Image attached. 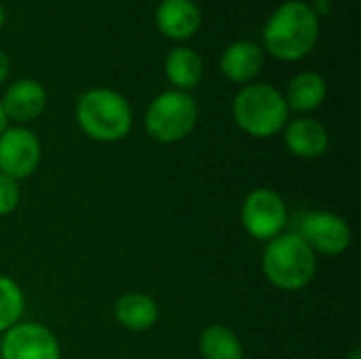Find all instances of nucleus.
Instances as JSON below:
<instances>
[{"mask_svg":"<svg viewBox=\"0 0 361 359\" xmlns=\"http://www.w3.org/2000/svg\"><path fill=\"white\" fill-rule=\"evenodd\" d=\"M319 38V19L311 4L288 0L277 6L264 23L262 44L279 61H298L307 57Z\"/></svg>","mask_w":361,"mask_h":359,"instance_id":"f257e3e1","label":"nucleus"},{"mask_svg":"<svg viewBox=\"0 0 361 359\" xmlns=\"http://www.w3.org/2000/svg\"><path fill=\"white\" fill-rule=\"evenodd\" d=\"M74 116L80 131L102 144L121 142L133 127V110L127 97L108 87L85 91L76 102Z\"/></svg>","mask_w":361,"mask_h":359,"instance_id":"f03ea898","label":"nucleus"},{"mask_svg":"<svg viewBox=\"0 0 361 359\" xmlns=\"http://www.w3.org/2000/svg\"><path fill=\"white\" fill-rule=\"evenodd\" d=\"M262 273L277 290L298 292L315 279L317 256L298 233H281L267 241Z\"/></svg>","mask_w":361,"mask_h":359,"instance_id":"7ed1b4c3","label":"nucleus"},{"mask_svg":"<svg viewBox=\"0 0 361 359\" xmlns=\"http://www.w3.org/2000/svg\"><path fill=\"white\" fill-rule=\"evenodd\" d=\"M237 127L252 138H273L290 121V108L281 91L269 83H250L233 99Z\"/></svg>","mask_w":361,"mask_h":359,"instance_id":"20e7f679","label":"nucleus"},{"mask_svg":"<svg viewBox=\"0 0 361 359\" xmlns=\"http://www.w3.org/2000/svg\"><path fill=\"white\" fill-rule=\"evenodd\" d=\"M199 121V108L190 93L169 89L159 93L146 108V133L159 144H176L188 138Z\"/></svg>","mask_w":361,"mask_h":359,"instance_id":"39448f33","label":"nucleus"},{"mask_svg":"<svg viewBox=\"0 0 361 359\" xmlns=\"http://www.w3.org/2000/svg\"><path fill=\"white\" fill-rule=\"evenodd\" d=\"M241 224L245 233L256 241H271L286 233L288 205L273 188L252 190L241 205Z\"/></svg>","mask_w":361,"mask_h":359,"instance_id":"423d86ee","label":"nucleus"},{"mask_svg":"<svg viewBox=\"0 0 361 359\" xmlns=\"http://www.w3.org/2000/svg\"><path fill=\"white\" fill-rule=\"evenodd\" d=\"M296 233L305 239V243L313 250L315 256H341L351 248L353 241L349 222L343 216L324 209L305 214Z\"/></svg>","mask_w":361,"mask_h":359,"instance_id":"0eeeda50","label":"nucleus"},{"mask_svg":"<svg viewBox=\"0 0 361 359\" xmlns=\"http://www.w3.org/2000/svg\"><path fill=\"white\" fill-rule=\"evenodd\" d=\"M42 148L38 135L23 127L13 125L0 133V171L13 180L30 178L40 165Z\"/></svg>","mask_w":361,"mask_h":359,"instance_id":"6e6552de","label":"nucleus"},{"mask_svg":"<svg viewBox=\"0 0 361 359\" xmlns=\"http://www.w3.org/2000/svg\"><path fill=\"white\" fill-rule=\"evenodd\" d=\"M0 359H61V347L47 326L19 322L2 334Z\"/></svg>","mask_w":361,"mask_h":359,"instance_id":"1a4fd4ad","label":"nucleus"},{"mask_svg":"<svg viewBox=\"0 0 361 359\" xmlns=\"http://www.w3.org/2000/svg\"><path fill=\"white\" fill-rule=\"evenodd\" d=\"M6 121L25 125L36 121L47 108V89L34 78L15 80L0 99Z\"/></svg>","mask_w":361,"mask_h":359,"instance_id":"9d476101","label":"nucleus"},{"mask_svg":"<svg viewBox=\"0 0 361 359\" xmlns=\"http://www.w3.org/2000/svg\"><path fill=\"white\" fill-rule=\"evenodd\" d=\"M283 142L290 154L313 161L326 154L330 146V133L326 125L313 116H298L294 121H288L283 127Z\"/></svg>","mask_w":361,"mask_h":359,"instance_id":"9b49d317","label":"nucleus"},{"mask_svg":"<svg viewBox=\"0 0 361 359\" xmlns=\"http://www.w3.org/2000/svg\"><path fill=\"white\" fill-rule=\"evenodd\" d=\"M159 32L171 40H186L201 28V11L192 0H161L154 13Z\"/></svg>","mask_w":361,"mask_h":359,"instance_id":"f8f14e48","label":"nucleus"},{"mask_svg":"<svg viewBox=\"0 0 361 359\" xmlns=\"http://www.w3.org/2000/svg\"><path fill=\"white\" fill-rule=\"evenodd\" d=\"M264 66V51L252 40H235L220 57V72L237 85H250Z\"/></svg>","mask_w":361,"mask_h":359,"instance_id":"ddd939ff","label":"nucleus"},{"mask_svg":"<svg viewBox=\"0 0 361 359\" xmlns=\"http://www.w3.org/2000/svg\"><path fill=\"white\" fill-rule=\"evenodd\" d=\"M159 303L144 292H127L114 303V320L129 332H146L159 322Z\"/></svg>","mask_w":361,"mask_h":359,"instance_id":"4468645a","label":"nucleus"},{"mask_svg":"<svg viewBox=\"0 0 361 359\" xmlns=\"http://www.w3.org/2000/svg\"><path fill=\"white\" fill-rule=\"evenodd\" d=\"M326 95H328L326 78L319 72H311V70L294 76L288 85V91L283 93L290 112H298L302 116L317 110L326 102Z\"/></svg>","mask_w":361,"mask_h":359,"instance_id":"2eb2a0df","label":"nucleus"},{"mask_svg":"<svg viewBox=\"0 0 361 359\" xmlns=\"http://www.w3.org/2000/svg\"><path fill=\"white\" fill-rule=\"evenodd\" d=\"M203 59L188 47H176L165 57V76L178 91L195 89L203 78Z\"/></svg>","mask_w":361,"mask_h":359,"instance_id":"dca6fc26","label":"nucleus"},{"mask_svg":"<svg viewBox=\"0 0 361 359\" xmlns=\"http://www.w3.org/2000/svg\"><path fill=\"white\" fill-rule=\"evenodd\" d=\"M199 353L203 359H243V345L231 328L212 324L199 334Z\"/></svg>","mask_w":361,"mask_h":359,"instance_id":"f3484780","label":"nucleus"},{"mask_svg":"<svg viewBox=\"0 0 361 359\" xmlns=\"http://www.w3.org/2000/svg\"><path fill=\"white\" fill-rule=\"evenodd\" d=\"M25 298L19 284L6 275H0V334L17 326L23 317Z\"/></svg>","mask_w":361,"mask_h":359,"instance_id":"a211bd4d","label":"nucleus"},{"mask_svg":"<svg viewBox=\"0 0 361 359\" xmlns=\"http://www.w3.org/2000/svg\"><path fill=\"white\" fill-rule=\"evenodd\" d=\"M21 188L19 182L0 171V216H8L19 207Z\"/></svg>","mask_w":361,"mask_h":359,"instance_id":"6ab92c4d","label":"nucleus"},{"mask_svg":"<svg viewBox=\"0 0 361 359\" xmlns=\"http://www.w3.org/2000/svg\"><path fill=\"white\" fill-rule=\"evenodd\" d=\"M11 72V61H8V55L0 49V83H4V78L8 76Z\"/></svg>","mask_w":361,"mask_h":359,"instance_id":"aec40b11","label":"nucleus"},{"mask_svg":"<svg viewBox=\"0 0 361 359\" xmlns=\"http://www.w3.org/2000/svg\"><path fill=\"white\" fill-rule=\"evenodd\" d=\"M6 129V116H4V110H2V104H0V133Z\"/></svg>","mask_w":361,"mask_h":359,"instance_id":"412c9836","label":"nucleus"},{"mask_svg":"<svg viewBox=\"0 0 361 359\" xmlns=\"http://www.w3.org/2000/svg\"><path fill=\"white\" fill-rule=\"evenodd\" d=\"M4 19H6V13H4V6L0 4V28L4 25Z\"/></svg>","mask_w":361,"mask_h":359,"instance_id":"4be33fe9","label":"nucleus"},{"mask_svg":"<svg viewBox=\"0 0 361 359\" xmlns=\"http://www.w3.org/2000/svg\"><path fill=\"white\" fill-rule=\"evenodd\" d=\"M349 359H361V351H360V349H355V351H353V353L349 355Z\"/></svg>","mask_w":361,"mask_h":359,"instance_id":"5701e85b","label":"nucleus"}]
</instances>
